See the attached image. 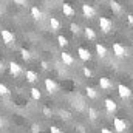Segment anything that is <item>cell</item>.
Returning <instances> with one entry per match:
<instances>
[{
	"label": "cell",
	"instance_id": "22",
	"mask_svg": "<svg viewBox=\"0 0 133 133\" xmlns=\"http://www.w3.org/2000/svg\"><path fill=\"white\" fill-rule=\"evenodd\" d=\"M110 8H111L115 12H119V11H121V6H119V3H118V2H115V0H111V2H110Z\"/></svg>",
	"mask_w": 133,
	"mask_h": 133
},
{
	"label": "cell",
	"instance_id": "9",
	"mask_svg": "<svg viewBox=\"0 0 133 133\" xmlns=\"http://www.w3.org/2000/svg\"><path fill=\"white\" fill-rule=\"evenodd\" d=\"M9 71H11L12 76H19L22 73V66L19 64H16V62H9Z\"/></svg>",
	"mask_w": 133,
	"mask_h": 133
},
{
	"label": "cell",
	"instance_id": "21",
	"mask_svg": "<svg viewBox=\"0 0 133 133\" xmlns=\"http://www.w3.org/2000/svg\"><path fill=\"white\" fill-rule=\"evenodd\" d=\"M87 96H88L90 99H95V98L98 96V93H96V90H95L93 87H88V88H87Z\"/></svg>",
	"mask_w": 133,
	"mask_h": 133
},
{
	"label": "cell",
	"instance_id": "23",
	"mask_svg": "<svg viewBox=\"0 0 133 133\" xmlns=\"http://www.w3.org/2000/svg\"><path fill=\"white\" fill-rule=\"evenodd\" d=\"M6 95H9V90H8V87L5 84L0 82V96H6Z\"/></svg>",
	"mask_w": 133,
	"mask_h": 133
},
{
	"label": "cell",
	"instance_id": "14",
	"mask_svg": "<svg viewBox=\"0 0 133 133\" xmlns=\"http://www.w3.org/2000/svg\"><path fill=\"white\" fill-rule=\"evenodd\" d=\"M84 34H85V37H87L88 40H95V39H96V33H95L93 28H85V30H84Z\"/></svg>",
	"mask_w": 133,
	"mask_h": 133
},
{
	"label": "cell",
	"instance_id": "12",
	"mask_svg": "<svg viewBox=\"0 0 133 133\" xmlns=\"http://www.w3.org/2000/svg\"><path fill=\"white\" fill-rule=\"evenodd\" d=\"M104 104H105V108H107L108 113H113V111L116 110V102H115L113 99H105Z\"/></svg>",
	"mask_w": 133,
	"mask_h": 133
},
{
	"label": "cell",
	"instance_id": "7",
	"mask_svg": "<svg viewBox=\"0 0 133 133\" xmlns=\"http://www.w3.org/2000/svg\"><path fill=\"white\" fill-rule=\"evenodd\" d=\"M77 54H79V57H81L82 61H90V59H91V54H90V51H88L87 48H82V46H81V48L77 50Z\"/></svg>",
	"mask_w": 133,
	"mask_h": 133
},
{
	"label": "cell",
	"instance_id": "8",
	"mask_svg": "<svg viewBox=\"0 0 133 133\" xmlns=\"http://www.w3.org/2000/svg\"><path fill=\"white\" fill-rule=\"evenodd\" d=\"M45 88H46L48 93H54L56 88H57V85H56V82L53 79H45Z\"/></svg>",
	"mask_w": 133,
	"mask_h": 133
},
{
	"label": "cell",
	"instance_id": "2",
	"mask_svg": "<svg viewBox=\"0 0 133 133\" xmlns=\"http://www.w3.org/2000/svg\"><path fill=\"white\" fill-rule=\"evenodd\" d=\"M0 36H2V42H5L6 45H11L14 42V34L11 33L9 30H2Z\"/></svg>",
	"mask_w": 133,
	"mask_h": 133
},
{
	"label": "cell",
	"instance_id": "34",
	"mask_svg": "<svg viewBox=\"0 0 133 133\" xmlns=\"http://www.w3.org/2000/svg\"><path fill=\"white\" fill-rule=\"evenodd\" d=\"M62 116H64V118H70V116H68V113H66V111H62Z\"/></svg>",
	"mask_w": 133,
	"mask_h": 133
},
{
	"label": "cell",
	"instance_id": "17",
	"mask_svg": "<svg viewBox=\"0 0 133 133\" xmlns=\"http://www.w3.org/2000/svg\"><path fill=\"white\" fill-rule=\"evenodd\" d=\"M31 16H33L34 20H40L42 19V12H40V9L37 6H33L31 8Z\"/></svg>",
	"mask_w": 133,
	"mask_h": 133
},
{
	"label": "cell",
	"instance_id": "10",
	"mask_svg": "<svg viewBox=\"0 0 133 133\" xmlns=\"http://www.w3.org/2000/svg\"><path fill=\"white\" fill-rule=\"evenodd\" d=\"M62 11H64V16L66 17H73L74 14H76V11L71 8V5H68V3H64L62 5Z\"/></svg>",
	"mask_w": 133,
	"mask_h": 133
},
{
	"label": "cell",
	"instance_id": "29",
	"mask_svg": "<svg viewBox=\"0 0 133 133\" xmlns=\"http://www.w3.org/2000/svg\"><path fill=\"white\" fill-rule=\"evenodd\" d=\"M43 115H45V116H51V110H50L48 107H45V108H43Z\"/></svg>",
	"mask_w": 133,
	"mask_h": 133
},
{
	"label": "cell",
	"instance_id": "25",
	"mask_svg": "<svg viewBox=\"0 0 133 133\" xmlns=\"http://www.w3.org/2000/svg\"><path fill=\"white\" fill-rule=\"evenodd\" d=\"M70 31H71V33H74V34H77L79 31H81V28H79V25H77V23H71V25H70Z\"/></svg>",
	"mask_w": 133,
	"mask_h": 133
},
{
	"label": "cell",
	"instance_id": "4",
	"mask_svg": "<svg viewBox=\"0 0 133 133\" xmlns=\"http://www.w3.org/2000/svg\"><path fill=\"white\" fill-rule=\"evenodd\" d=\"M113 127H115L116 132H124V130L127 129V124H125V121H122L121 118H113Z\"/></svg>",
	"mask_w": 133,
	"mask_h": 133
},
{
	"label": "cell",
	"instance_id": "33",
	"mask_svg": "<svg viewBox=\"0 0 133 133\" xmlns=\"http://www.w3.org/2000/svg\"><path fill=\"white\" fill-rule=\"evenodd\" d=\"M127 20H129L130 23H133V16H132V14H129V16H127Z\"/></svg>",
	"mask_w": 133,
	"mask_h": 133
},
{
	"label": "cell",
	"instance_id": "13",
	"mask_svg": "<svg viewBox=\"0 0 133 133\" xmlns=\"http://www.w3.org/2000/svg\"><path fill=\"white\" fill-rule=\"evenodd\" d=\"M25 76H26V81H28V82H36V81L39 79L37 73H36V71H33V70H28V71L25 73Z\"/></svg>",
	"mask_w": 133,
	"mask_h": 133
},
{
	"label": "cell",
	"instance_id": "24",
	"mask_svg": "<svg viewBox=\"0 0 133 133\" xmlns=\"http://www.w3.org/2000/svg\"><path fill=\"white\" fill-rule=\"evenodd\" d=\"M57 42H59L61 46H66V45H68V40H66L65 36H59V37H57Z\"/></svg>",
	"mask_w": 133,
	"mask_h": 133
},
{
	"label": "cell",
	"instance_id": "6",
	"mask_svg": "<svg viewBox=\"0 0 133 133\" xmlns=\"http://www.w3.org/2000/svg\"><path fill=\"white\" fill-rule=\"evenodd\" d=\"M113 53L118 56V57H122V56H125V48L121 45V43H113Z\"/></svg>",
	"mask_w": 133,
	"mask_h": 133
},
{
	"label": "cell",
	"instance_id": "20",
	"mask_svg": "<svg viewBox=\"0 0 133 133\" xmlns=\"http://www.w3.org/2000/svg\"><path fill=\"white\" fill-rule=\"evenodd\" d=\"M20 56H22V59H23V61H30V59H31L30 51H28V50H25V48H22V50H20Z\"/></svg>",
	"mask_w": 133,
	"mask_h": 133
},
{
	"label": "cell",
	"instance_id": "30",
	"mask_svg": "<svg viewBox=\"0 0 133 133\" xmlns=\"http://www.w3.org/2000/svg\"><path fill=\"white\" fill-rule=\"evenodd\" d=\"M84 74H85L87 77H90V76H91V70H88V68H84Z\"/></svg>",
	"mask_w": 133,
	"mask_h": 133
},
{
	"label": "cell",
	"instance_id": "18",
	"mask_svg": "<svg viewBox=\"0 0 133 133\" xmlns=\"http://www.w3.org/2000/svg\"><path fill=\"white\" fill-rule=\"evenodd\" d=\"M99 87L102 90H108V88H110V81H108L107 77H101L99 79Z\"/></svg>",
	"mask_w": 133,
	"mask_h": 133
},
{
	"label": "cell",
	"instance_id": "15",
	"mask_svg": "<svg viewBox=\"0 0 133 133\" xmlns=\"http://www.w3.org/2000/svg\"><path fill=\"white\" fill-rule=\"evenodd\" d=\"M96 53H98L99 57H105L107 56V48L104 45H101V43H96Z\"/></svg>",
	"mask_w": 133,
	"mask_h": 133
},
{
	"label": "cell",
	"instance_id": "26",
	"mask_svg": "<svg viewBox=\"0 0 133 133\" xmlns=\"http://www.w3.org/2000/svg\"><path fill=\"white\" fill-rule=\"evenodd\" d=\"M88 116H90V119H96L98 118V111L95 108H88Z\"/></svg>",
	"mask_w": 133,
	"mask_h": 133
},
{
	"label": "cell",
	"instance_id": "27",
	"mask_svg": "<svg viewBox=\"0 0 133 133\" xmlns=\"http://www.w3.org/2000/svg\"><path fill=\"white\" fill-rule=\"evenodd\" d=\"M14 5H19V6H26V0H12Z\"/></svg>",
	"mask_w": 133,
	"mask_h": 133
},
{
	"label": "cell",
	"instance_id": "3",
	"mask_svg": "<svg viewBox=\"0 0 133 133\" xmlns=\"http://www.w3.org/2000/svg\"><path fill=\"white\" fill-rule=\"evenodd\" d=\"M118 93H119V96L124 98V99L132 96V90H130L127 85H124V84H119V85H118Z\"/></svg>",
	"mask_w": 133,
	"mask_h": 133
},
{
	"label": "cell",
	"instance_id": "11",
	"mask_svg": "<svg viewBox=\"0 0 133 133\" xmlns=\"http://www.w3.org/2000/svg\"><path fill=\"white\" fill-rule=\"evenodd\" d=\"M61 59H62V62H64L65 65H73V64H74V59L71 57V54H70V53H65V51L61 54Z\"/></svg>",
	"mask_w": 133,
	"mask_h": 133
},
{
	"label": "cell",
	"instance_id": "1",
	"mask_svg": "<svg viewBox=\"0 0 133 133\" xmlns=\"http://www.w3.org/2000/svg\"><path fill=\"white\" fill-rule=\"evenodd\" d=\"M99 28L104 31V33H110L111 28H113V23H111L110 19H107V17H101L99 19Z\"/></svg>",
	"mask_w": 133,
	"mask_h": 133
},
{
	"label": "cell",
	"instance_id": "36",
	"mask_svg": "<svg viewBox=\"0 0 133 133\" xmlns=\"http://www.w3.org/2000/svg\"><path fill=\"white\" fill-rule=\"evenodd\" d=\"M132 45H133V42H132Z\"/></svg>",
	"mask_w": 133,
	"mask_h": 133
},
{
	"label": "cell",
	"instance_id": "16",
	"mask_svg": "<svg viewBox=\"0 0 133 133\" xmlns=\"http://www.w3.org/2000/svg\"><path fill=\"white\" fill-rule=\"evenodd\" d=\"M50 26H51L53 31H57V30L61 28V22H59L56 17H51V19H50Z\"/></svg>",
	"mask_w": 133,
	"mask_h": 133
},
{
	"label": "cell",
	"instance_id": "35",
	"mask_svg": "<svg viewBox=\"0 0 133 133\" xmlns=\"http://www.w3.org/2000/svg\"><path fill=\"white\" fill-rule=\"evenodd\" d=\"M2 70H3V64H2V62H0V71H2Z\"/></svg>",
	"mask_w": 133,
	"mask_h": 133
},
{
	"label": "cell",
	"instance_id": "32",
	"mask_svg": "<svg viewBox=\"0 0 133 133\" xmlns=\"http://www.w3.org/2000/svg\"><path fill=\"white\" fill-rule=\"evenodd\" d=\"M42 68H43V70H46V68H48V62H45V61H43V62H42Z\"/></svg>",
	"mask_w": 133,
	"mask_h": 133
},
{
	"label": "cell",
	"instance_id": "28",
	"mask_svg": "<svg viewBox=\"0 0 133 133\" xmlns=\"http://www.w3.org/2000/svg\"><path fill=\"white\" fill-rule=\"evenodd\" d=\"M50 132H51V133H62L61 130H59V129H57V127H56V125H51V129H50Z\"/></svg>",
	"mask_w": 133,
	"mask_h": 133
},
{
	"label": "cell",
	"instance_id": "37",
	"mask_svg": "<svg viewBox=\"0 0 133 133\" xmlns=\"http://www.w3.org/2000/svg\"><path fill=\"white\" fill-rule=\"evenodd\" d=\"M57 2H59V0H57Z\"/></svg>",
	"mask_w": 133,
	"mask_h": 133
},
{
	"label": "cell",
	"instance_id": "19",
	"mask_svg": "<svg viewBox=\"0 0 133 133\" xmlns=\"http://www.w3.org/2000/svg\"><path fill=\"white\" fill-rule=\"evenodd\" d=\"M31 96H33V99H36V101H39L40 98H42V93H40V90L39 88H31Z\"/></svg>",
	"mask_w": 133,
	"mask_h": 133
},
{
	"label": "cell",
	"instance_id": "31",
	"mask_svg": "<svg viewBox=\"0 0 133 133\" xmlns=\"http://www.w3.org/2000/svg\"><path fill=\"white\" fill-rule=\"evenodd\" d=\"M101 133H113V132H111L110 129H105V127H102V129H101Z\"/></svg>",
	"mask_w": 133,
	"mask_h": 133
},
{
	"label": "cell",
	"instance_id": "5",
	"mask_svg": "<svg viewBox=\"0 0 133 133\" xmlns=\"http://www.w3.org/2000/svg\"><path fill=\"white\" fill-rule=\"evenodd\" d=\"M82 12H84V16L87 17V19H93L95 17V14H96V11H95V8L91 6V5H82Z\"/></svg>",
	"mask_w": 133,
	"mask_h": 133
}]
</instances>
